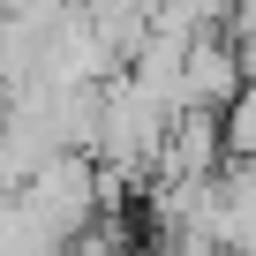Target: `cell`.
<instances>
[{"mask_svg":"<svg viewBox=\"0 0 256 256\" xmlns=\"http://www.w3.org/2000/svg\"><path fill=\"white\" fill-rule=\"evenodd\" d=\"M248 53L226 38V30H196L188 38V60H181V113H226L248 83Z\"/></svg>","mask_w":256,"mask_h":256,"instance_id":"1","label":"cell"},{"mask_svg":"<svg viewBox=\"0 0 256 256\" xmlns=\"http://www.w3.org/2000/svg\"><path fill=\"white\" fill-rule=\"evenodd\" d=\"M218 128H226V158H256V68H248L241 98L218 113Z\"/></svg>","mask_w":256,"mask_h":256,"instance_id":"2","label":"cell"}]
</instances>
